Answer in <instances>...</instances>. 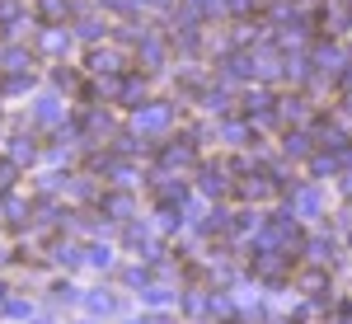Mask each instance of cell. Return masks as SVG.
I'll return each instance as SVG.
<instances>
[{"label":"cell","mask_w":352,"mask_h":324,"mask_svg":"<svg viewBox=\"0 0 352 324\" xmlns=\"http://www.w3.org/2000/svg\"><path fill=\"white\" fill-rule=\"evenodd\" d=\"M169 104H151V108H136V132H164L169 127Z\"/></svg>","instance_id":"1"},{"label":"cell","mask_w":352,"mask_h":324,"mask_svg":"<svg viewBox=\"0 0 352 324\" xmlns=\"http://www.w3.org/2000/svg\"><path fill=\"white\" fill-rule=\"evenodd\" d=\"M202 193H226V169L221 164H207L202 169Z\"/></svg>","instance_id":"2"},{"label":"cell","mask_w":352,"mask_h":324,"mask_svg":"<svg viewBox=\"0 0 352 324\" xmlns=\"http://www.w3.org/2000/svg\"><path fill=\"white\" fill-rule=\"evenodd\" d=\"M104 212L127 216V212H132V197H127V193H109V197H104Z\"/></svg>","instance_id":"3"},{"label":"cell","mask_w":352,"mask_h":324,"mask_svg":"<svg viewBox=\"0 0 352 324\" xmlns=\"http://www.w3.org/2000/svg\"><path fill=\"white\" fill-rule=\"evenodd\" d=\"M287 155H310V136L305 132H287Z\"/></svg>","instance_id":"4"},{"label":"cell","mask_w":352,"mask_h":324,"mask_svg":"<svg viewBox=\"0 0 352 324\" xmlns=\"http://www.w3.org/2000/svg\"><path fill=\"white\" fill-rule=\"evenodd\" d=\"M296 202H300V212H305V216H320V193H315V188H300Z\"/></svg>","instance_id":"5"},{"label":"cell","mask_w":352,"mask_h":324,"mask_svg":"<svg viewBox=\"0 0 352 324\" xmlns=\"http://www.w3.org/2000/svg\"><path fill=\"white\" fill-rule=\"evenodd\" d=\"M320 141H324L329 151H343V146H348V136L338 132V127H320Z\"/></svg>","instance_id":"6"},{"label":"cell","mask_w":352,"mask_h":324,"mask_svg":"<svg viewBox=\"0 0 352 324\" xmlns=\"http://www.w3.org/2000/svg\"><path fill=\"white\" fill-rule=\"evenodd\" d=\"M164 160L169 164H192V146H164Z\"/></svg>","instance_id":"7"},{"label":"cell","mask_w":352,"mask_h":324,"mask_svg":"<svg viewBox=\"0 0 352 324\" xmlns=\"http://www.w3.org/2000/svg\"><path fill=\"white\" fill-rule=\"evenodd\" d=\"M38 118H43V122H56V118H61V104H56L52 94H47V99H38Z\"/></svg>","instance_id":"8"},{"label":"cell","mask_w":352,"mask_h":324,"mask_svg":"<svg viewBox=\"0 0 352 324\" xmlns=\"http://www.w3.org/2000/svg\"><path fill=\"white\" fill-rule=\"evenodd\" d=\"M240 193H244V197H268L272 184H268V179H249V184H240Z\"/></svg>","instance_id":"9"},{"label":"cell","mask_w":352,"mask_h":324,"mask_svg":"<svg viewBox=\"0 0 352 324\" xmlns=\"http://www.w3.org/2000/svg\"><path fill=\"white\" fill-rule=\"evenodd\" d=\"M89 66H94V71H118V56H113V52H94V56H89Z\"/></svg>","instance_id":"10"},{"label":"cell","mask_w":352,"mask_h":324,"mask_svg":"<svg viewBox=\"0 0 352 324\" xmlns=\"http://www.w3.org/2000/svg\"><path fill=\"white\" fill-rule=\"evenodd\" d=\"M277 113H282V118H305V99H282Z\"/></svg>","instance_id":"11"},{"label":"cell","mask_w":352,"mask_h":324,"mask_svg":"<svg viewBox=\"0 0 352 324\" xmlns=\"http://www.w3.org/2000/svg\"><path fill=\"white\" fill-rule=\"evenodd\" d=\"M89 310H94V315H109V310H113V296L94 292V296H89Z\"/></svg>","instance_id":"12"},{"label":"cell","mask_w":352,"mask_h":324,"mask_svg":"<svg viewBox=\"0 0 352 324\" xmlns=\"http://www.w3.org/2000/svg\"><path fill=\"white\" fill-rule=\"evenodd\" d=\"M141 296H146V305H164L169 301V287H146Z\"/></svg>","instance_id":"13"},{"label":"cell","mask_w":352,"mask_h":324,"mask_svg":"<svg viewBox=\"0 0 352 324\" xmlns=\"http://www.w3.org/2000/svg\"><path fill=\"white\" fill-rule=\"evenodd\" d=\"M19 19V5L14 0H0V24H14Z\"/></svg>","instance_id":"14"},{"label":"cell","mask_w":352,"mask_h":324,"mask_svg":"<svg viewBox=\"0 0 352 324\" xmlns=\"http://www.w3.org/2000/svg\"><path fill=\"white\" fill-rule=\"evenodd\" d=\"M56 259H61V263H80V249H76V244H61Z\"/></svg>","instance_id":"15"},{"label":"cell","mask_w":352,"mask_h":324,"mask_svg":"<svg viewBox=\"0 0 352 324\" xmlns=\"http://www.w3.org/2000/svg\"><path fill=\"white\" fill-rule=\"evenodd\" d=\"M230 104V99H226V94H221V89H212V94H207V108H212V113H221V108Z\"/></svg>","instance_id":"16"},{"label":"cell","mask_w":352,"mask_h":324,"mask_svg":"<svg viewBox=\"0 0 352 324\" xmlns=\"http://www.w3.org/2000/svg\"><path fill=\"white\" fill-rule=\"evenodd\" d=\"M89 259H94L99 268H109V263H113V254H109V249H89Z\"/></svg>","instance_id":"17"},{"label":"cell","mask_w":352,"mask_h":324,"mask_svg":"<svg viewBox=\"0 0 352 324\" xmlns=\"http://www.w3.org/2000/svg\"><path fill=\"white\" fill-rule=\"evenodd\" d=\"M10 184H14V169H10V164H0V193L10 188Z\"/></svg>","instance_id":"18"},{"label":"cell","mask_w":352,"mask_h":324,"mask_svg":"<svg viewBox=\"0 0 352 324\" xmlns=\"http://www.w3.org/2000/svg\"><path fill=\"white\" fill-rule=\"evenodd\" d=\"M343 188H348V197H352V174H348V184H343Z\"/></svg>","instance_id":"19"},{"label":"cell","mask_w":352,"mask_h":324,"mask_svg":"<svg viewBox=\"0 0 352 324\" xmlns=\"http://www.w3.org/2000/svg\"><path fill=\"white\" fill-rule=\"evenodd\" d=\"M0 305H5V282H0Z\"/></svg>","instance_id":"20"},{"label":"cell","mask_w":352,"mask_h":324,"mask_svg":"<svg viewBox=\"0 0 352 324\" xmlns=\"http://www.w3.org/2000/svg\"><path fill=\"white\" fill-rule=\"evenodd\" d=\"M151 5H169V0H151Z\"/></svg>","instance_id":"21"}]
</instances>
